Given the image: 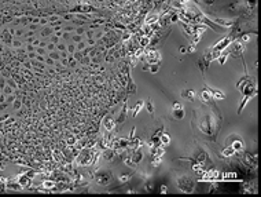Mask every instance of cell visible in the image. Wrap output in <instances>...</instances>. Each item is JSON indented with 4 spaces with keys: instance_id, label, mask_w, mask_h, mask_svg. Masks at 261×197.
<instances>
[{
    "instance_id": "1",
    "label": "cell",
    "mask_w": 261,
    "mask_h": 197,
    "mask_svg": "<svg viewBox=\"0 0 261 197\" xmlns=\"http://www.w3.org/2000/svg\"><path fill=\"white\" fill-rule=\"evenodd\" d=\"M177 186H179L180 190H183V192H192V187H194V183L190 179V178L187 176H183V178H179V179L176 181Z\"/></svg>"
},
{
    "instance_id": "2",
    "label": "cell",
    "mask_w": 261,
    "mask_h": 197,
    "mask_svg": "<svg viewBox=\"0 0 261 197\" xmlns=\"http://www.w3.org/2000/svg\"><path fill=\"white\" fill-rule=\"evenodd\" d=\"M110 179H111V174H109V172H100V175L98 174V176H96V181L100 185H106Z\"/></svg>"
},
{
    "instance_id": "3",
    "label": "cell",
    "mask_w": 261,
    "mask_h": 197,
    "mask_svg": "<svg viewBox=\"0 0 261 197\" xmlns=\"http://www.w3.org/2000/svg\"><path fill=\"white\" fill-rule=\"evenodd\" d=\"M173 113H175V117L176 119H181L184 114V110H183V106L180 103H175L173 105Z\"/></svg>"
},
{
    "instance_id": "4",
    "label": "cell",
    "mask_w": 261,
    "mask_h": 197,
    "mask_svg": "<svg viewBox=\"0 0 261 197\" xmlns=\"http://www.w3.org/2000/svg\"><path fill=\"white\" fill-rule=\"evenodd\" d=\"M181 97H183V98H188L190 101H194V99H195V93H194L192 90H184L183 93H181Z\"/></svg>"
},
{
    "instance_id": "5",
    "label": "cell",
    "mask_w": 261,
    "mask_h": 197,
    "mask_svg": "<svg viewBox=\"0 0 261 197\" xmlns=\"http://www.w3.org/2000/svg\"><path fill=\"white\" fill-rule=\"evenodd\" d=\"M104 127H106V130H113L114 120L110 119V117H106V120H104Z\"/></svg>"
},
{
    "instance_id": "6",
    "label": "cell",
    "mask_w": 261,
    "mask_h": 197,
    "mask_svg": "<svg viewBox=\"0 0 261 197\" xmlns=\"http://www.w3.org/2000/svg\"><path fill=\"white\" fill-rule=\"evenodd\" d=\"M234 153H235V150L231 148V146H228L227 149H224V150H223V156H224V157H230V156H232Z\"/></svg>"
},
{
    "instance_id": "7",
    "label": "cell",
    "mask_w": 261,
    "mask_h": 197,
    "mask_svg": "<svg viewBox=\"0 0 261 197\" xmlns=\"http://www.w3.org/2000/svg\"><path fill=\"white\" fill-rule=\"evenodd\" d=\"M213 97L216 98V99H224V94L223 93H219V91H212Z\"/></svg>"
},
{
    "instance_id": "8",
    "label": "cell",
    "mask_w": 261,
    "mask_h": 197,
    "mask_svg": "<svg viewBox=\"0 0 261 197\" xmlns=\"http://www.w3.org/2000/svg\"><path fill=\"white\" fill-rule=\"evenodd\" d=\"M104 157H106L107 160H111V158L114 157V152L113 150H106L104 152Z\"/></svg>"
},
{
    "instance_id": "9",
    "label": "cell",
    "mask_w": 261,
    "mask_h": 197,
    "mask_svg": "<svg viewBox=\"0 0 261 197\" xmlns=\"http://www.w3.org/2000/svg\"><path fill=\"white\" fill-rule=\"evenodd\" d=\"M146 106H147V110L153 114V112H154V106H153V103L150 102V101H147V103H146Z\"/></svg>"
},
{
    "instance_id": "10",
    "label": "cell",
    "mask_w": 261,
    "mask_h": 197,
    "mask_svg": "<svg viewBox=\"0 0 261 197\" xmlns=\"http://www.w3.org/2000/svg\"><path fill=\"white\" fill-rule=\"evenodd\" d=\"M161 142H162V144H165V145H168V144H169V136H168V135H162L161 136Z\"/></svg>"
},
{
    "instance_id": "11",
    "label": "cell",
    "mask_w": 261,
    "mask_h": 197,
    "mask_svg": "<svg viewBox=\"0 0 261 197\" xmlns=\"http://www.w3.org/2000/svg\"><path fill=\"white\" fill-rule=\"evenodd\" d=\"M129 179H130V175H122V176H120L121 182H126V181H129Z\"/></svg>"
},
{
    "instance_id": "12",
    "label": "cell",
    "mask_w": 261,
    "mask_h": 197,
    "mask_svg": "<svg viewBox=\"0 0 261 197\" xmlns=\"http://www.w3.org/2000/svg\"><path fill=\"white\" fill-rule=\"evenodd\" d=\"M203 3H206V4H213L215 0H203Z\"/></svg>"
},
{
    "instance_id": "13",
    "label": "cell",
    "mask_w": 261,
    "mask_h": 197,
    "mask_svg": "<svg viewBox=\"0 0 261 197\" xmlns=\"http://www.w3.org/2000/svg\"><path fill=\"white\" fill-rule=\"evenodd\" d=\"M150 71H151V72H157V71H158V66H157V65H154V66H153V68L150 69Z\"/></svg>"
},
{
    "instance_id": "14",
    "label": "cell",
    "mask_w": 261,
    "mask_h": 197,
    "mask_svg": "<svg viewBox=\"0 0 261 197\" xmlns=\"http://www.w3.org/2000/svg\"><path fill=\"white\" fill-rule=\"evenodd\" d=\"M44 186H54V182H44Z\"/></svg>"
},
{
    "instance_id": "15",
    "label": "cell",
    "mask_w": 261,
    "mask_h": 197,
    "mask_svg": "<svg viewBox=\"0 0 261 197\" xmlns=\"http://www.w3.org/2000/svg\"><path fill=\"white\" fill-rule=\"evenodd\" d=\"M242 39H243V42H249V36H243Z\"/></svg>"
},
{
    "instance_id": "16",
    "label": "cell",
    "mask_w": 261,
    "mask_h": 197,
    "mask_svg": "<svg viewBox=\"0 0 261 197\" xmlns=\"http://www.w3.org/2000/svg\"><path fill=\"white\" fill-rule=\"evenodd\" d=\"M146 186H147V189H148V190H151V189H153V185H151V183H147Z\"/></svg>"
},
{
    "instance_id": "17",
    "label": "cell",
    "mask_w": 261,
    "mask_h": 197,
    "mask_svg": "<svg viewBox=\"0 0 261 197\" xmlns=\"http://www.w3.org/2000/svg\"><path fill=\"white\" fill-rule=\"evenodd\" d=\"M166 192V186H162V189H161V193H165Z\"/></svg>"
}]
</instances>
